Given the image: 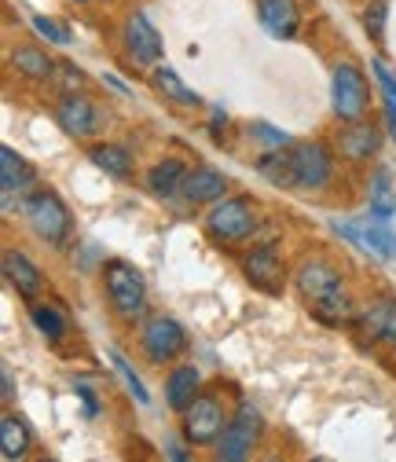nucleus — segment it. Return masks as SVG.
<instances>
[{"mask_svg":"<svg viewBox=\"0 0 396 462\" xmlns=\"http://www.w3.org/2000/svg\"><path fill=\"white\" fill-rule=\"evenodd\" d=\"M294 286H298V294L309 301V309L319 319L342 323V319L353 316V305L342 294V272H337L330 261H323V257L301 261V268L294 272Z\"/></svg>","mask_w":396,"mask_h":462,"instance_id":"obj_1","label":"nucleus"},{"mask_svg":"<svg viewBox=\"0 0 396 462\" xmlns=\"http://www.w3.org/2000/svg\"><path fill=\"white\" fill-rule=\"evenodd\" d=\"M253 227H257V206L246 195H224L206 213V236L220 246L246 243L253 236Z\"/></svg>","mask_w":396,"mask_h":462,"instance_id":"obj_2","label":"nucleus"},{"mask_svg":"<svg viewBox=\"0 0 396 462\" xmlns=\"http://www.w3.org/2000/svg\"><path fill=\"white\" fill-rule=\"evenodd\" d=\"M103 286H106V301L125 323L143 319L147 312V282L129 261H106L103 264Z\"/></svg>","mask_w":396,"mask_h":462,"instance_id":"obj_3","label":"nucleus"},{"mask_svg":"<svg viewBox=\"0 0 396 462\" xmlns=\"http://www.w3.org/2000/svg\"><path fill=\"white\" fill-rule=\"evenodd\" d=\"M23 213L33 227V236L51 243V246H67L70 243V231H74V220H70V209L63 206L60 195L51 191H33L26 202H23Z\"/></svg>","mask_w":396,"mask_h":462,"instance_id":"obj_4","label":"nucleus"},{"mask_svg":"<svg viewBox=\"0 0 396 462\" xmlns=\"http://www.w3.org/2000/svg\"><path fill=\"white\" fill-rule=\"evenodd\" d=\"M334 236L349 239L356 250H364V254H371L378 261H392L396 257V231L378 213H367L360 220H334Z\"/></svg>","mask_w":396,"mask_h":462,"instance_id":"obj_5","label":"nucleus"},{"mask_svg":"<svg viewBox=\"0 0 396 462\" xmlns=\"http://www.w3.org/2000/svg\"><path fill=\"white\" fill-rule=\"evenodd\" d=\"M261 430H264L261 411L253 408L250 400H243L235 408V415H232V422L224 426V433L216 437V458L220 462H243V458H250L253 455V440L261 437Z\"/></svg>","mask_w":396,"mask_h":462,"instance_id":"obj_6","label":"nucleus"},{"mask_svg":"<svg viewBox=\"0 0 396 462\" xmlns=\"http://www.w3.org/2000/svg\"><path fill=\"white\" fill-rule=\"evenodd\" d=\"M140 345L151 364H173L188 349V330L173 316H151L140 330Z\"/></svg>","mask_w":396,"mask_h":462,"instance_id":"obj_7","label":"nucleus"},{"mask_svg":"<svg viewBox=\"0 0 396 462\" xmlns=\"http://www.w3.org/2000/svg\"><path fill=\"white\" fill-rule=\"evenodd\" d=\"M334 177V154L327 143H298L290 151V180L294 188H305V191H316V188H327Z\"/></svg>","mask_w":396,"mask_h":462,"instance_id":"obj_8","label":"nucleus"},{"mask_svg":"<svg viewBox=\"0 0 396 462\" xmlns=\"http://www.w3.org/2000/svg\"><path fill=\"white\" fill-rule=\"evenodd\" d=\"M330 96H334V114L342 122H360L367 114V81L353 63H337L334 67V81H330Z\"/></svg>","mask_w":396,"mask_h":462,"instance_id":"obj_9","label":"nucleus"},{"mask_svg":"<svg viewBox=\"0 0 396 462\" xmlns=\"http://www.w3.org/2000/svg\"><path fill=\"white\" fill-rule=\"evenodd\" d=\"M232 419L224 415V403L209 393H198L195 403L184 411V440L188 444H216V437L224 433V426H228Z\"/></svg>","mask_w":396,"mask_h":462,"instance_id":"obj_10","label":"nucleus"},{"mask_svg":"<svg viewBox=\"0 0 396 462\" xmlns=\"http://www.w3.org/2000/svg\"><path fill=\"white\" fill-rule=\"evenodd\" d=\"M122 37H125V51H129L133 63H140V67H158L161 63V37H158V30L151 26V19L143 12H133L125 19Z\"/></svg>","mask_w":396,"mask_h":462,"instance_id":"obj_11","label":"nucleus"},{"mask_svg":"<svg viewBox=\"0 0 396 462\" xmlns=\"http://www.w3.org/2000/svg\"><path fill=\"white\" fill-rule=\"evenodd\" d=\"M243 272H246V279L257 286V291H264V294H279L282 291V257H279V250H275V243H264V246H257V250H250L246 257H243Z\"/></svg>","mask_w":396,"mask_h":462,"instance_id":"obj_12","label":"nucleus"},{"mask_svg":"<svg viewBox=\"0 0 396 462\" xmlns=\"http://www.w3.org/2000/svg\"><path fill=\"white\" fill-rule=\"evenodd\" d=\"M55 122H60L63 133L74 136V140H88V136L99 133V114H96V106H92L85 96H78V92H67V96L60 99V106H55Z\"/></svg>","mask_w":396,"mask_h":462,"instance_id":"obj_13","label":"nucleus"},{"mask_svg":"<svg viewBox=\"0 0 396 462\" xmlns=\"http://www.w3.org/2000/svg\"><path fill=\"white\" fill-rule=\"evenodd\" d=\"M180 195L191 206H213V202H220L224 195H228V177L216 172L213 165H195V169H188Z\"/></svg>","mask_w":396,"mask_h":462,"instance_id":"obj_14","label":"nucleus"},{"mask_svg":"<svg viewBox=\"0 0 396 462\" xmlns=\"http://www.w3.org/2000/svg\"><path fill=\"white\" fill-rule=\"evenodd\" d=\"M378 147H382V136H378V129H374L371 122H364V118L337 129V154L349 158V162H367V158L378 154Z\"/></svg>","mask_w":396,"mask_h":462,"instance_id":"obj_15","label":"nucleus"},{"mask_svg":"<svg viewBox=\"0 0 396 462\" xmlns=\"http://www.w3.org/2000/svg\"><path fill=\"white\" fill-rule=\"evenodd\" d=\"M257 19L272 37H282V41H290L301 30L298 0H257Z\"/></svg>","mask_w":396,"mask_h":462,"instance_id":"obj_16","label":"nucleus"},{"mask_svg":"<svg viewBox=\"0 0 396 462\" xmlns=\"http://www.w3.org/2000/svg\"><path fill=\"white\" fill-rule=\"evenodd\" d=\"M5 279L19 291V298L33 301L44 291V275L41 268L23 254V250H5Z\"/></svg>","mask_w":396,"mask_h":462,"instance_id":"obj_17","label":"nucleus"},{"mask_svg":"<svg viewBox=\"0 0 396 462\" xmlns=\"http://www.w3.org/2000/svg\"><path fill=\"white\" fill-rule=\"evenodd\" d=\"M202 393V374H198V367H173L169 371V378H165V403L173 411H188L191 403H195V396Z\"/></svg>","mask_w":396,"mask_h":462,"instance_id":"obj_18","label":"nucleus"},{"mask_svg":"<svg viewBox=\"0 0 396 462\" xmlns=\"http://www.w3.org/2000/svg\"><path fill=\"white\" fill-rule=\"evenodd\" d=\"M184 177H188V165L180 158H161L151 165L147 172V188L158 195V199H169V195H177L184 188Z\"/></svg>","mask_w":396,"mask_h":462,"instance_id":"obj_19","label":"nucleus"},{"mask_svg":"<svg viewBox=\"0 0 396 462\" xmlns=\"http://www.w3.org/2000/svg\"><path fill=\"white\" fill-rule=\"evenodd\" d=\"M30 319H33V327L41 330V337L51 341V345H60V341L67 337V330H70L63 309L51 305V301H37V298H33V301H30Z\"/></svg>","mask_w":396,"mask_h":462,"instance_id":"obj_20","label":"nucleus"},{"mask_svg":"<svg viewBox=\"0 0 396 462\" xmlns=\"http://www.w3.org/2000/svg\"><path fill=\"white\" fill-rule=\"evenodd\" d=\"M151 85H154L165 99H173V103H180V106H198V103H202V96H198L195 88H188V85L180 81V74L169 67V63H158V67L151 70Z\"/></svg>","mask_w":396,"mask_h":462,"instance_id":"obj_21","label":"nucleus"},{"mask_svg":"<svg viewBox=\"0 0 396 462\" xmlns=\"http://www.w3.org/2000/svg\"><path fill=\"white\" fill-rule=\"evenodd\" d=\"M0 455H5L8 462H19V458L30 455V430L12 411L0 415Z\"/></svg>","mask_w":396,"mask_h":462,"instance_id":"obj_22","label":"nucleus"},{"mask_svg":"<svg viewBox=\"0 0 396 462\" xmlns=\"http://www.w3.org/2000/svg\"><path fill=\"white\" fill-rule=\"evenodd\" d=\"M12 67H15L23 78H30V81H51V74L60 70V63H51L48 51H41V48H33V44H23V48L12 51Z\"/></svg>","mask_w":396,"mask_h":462,"instance_id":"obj_23","label":"nucleus"},{"mask_svg":"<svg viewBox=\"0 0 396 462\" xmlns=\"http://www.w3.org/2000/svg\"><path fill=\"white\" fill-rule=\"evenodd\" d=\"M88 158H92L96 169L106 172V177H118V180H129L133 177V154L125 147H118V143H96L88 151Z\"/></svg>","mask_w":396,"mask_h":462,"instance_id":"obj_24","label":"nucleus"},{"mask_svg":"<svg viewBox=\"0 0 396 462\" xmlns=\"http://www.w3.org/2000/svg\"><path fill=\"white\" fill-rule=\"evenodd\" d=\"M30 184H33V169L26 165V158L15 154L12 147H5L0 151V188L15 195V191H26Z\"/></svg>","mask_w":396,"mask_h":462,"instance_id":"obj_25","label":"nucleus"},{"mask_svg":"<svg viewBox=\"0 0 396 462\" xmlns=\"http://www.w3.org/2000/svg\"><path fill=\"white\" fill-rule=\"evenodd\" d=\"M367 199H371V213H378V217H396V184H392V172L385 169V165H378L374 172H371V191H367Z\"/></svg>","mask_w":396,"mask_h":462,"instance_id":"obj_26","label":"nucleus"},{"mask_svg":"<svg viewBox=\"0 0 396 462\" xmlns=\"http://www.w3.org/2000/svg\"><path fill=\"white\" fill-rule=\"evenodd\" d=\"M392 323H396V301H374L360 319H356V327L364 330V337H371V341H385L389 337V330H392Z\"/></svg>","mask_w":396,"mask_h":462,"instance_id":"obj_27","label":"nucleus"},{"mask_svg":"<svg viewBox=\"0 0 396 462\" xmlns=\"http://www.w3.org/2000/svg\"><path fill=\"white\" fill-rule=\"evenodd\" d=\"M257 169L264 172V177L272 180V184H287V188H294V180H290V154H282V147L275 151V154H264L261 162H257Z\"/></svg>","mask_w":396,"mask_h":462,"instance_id":"obj_28","label":"nucleus"},{"mask_svg":"<svg viewBox=\"0 0 396 462\" xmlns=\"http://www.w3.org/2000/svg\"><path fill=\"white\" fill-rule=\"evenodd\" d=\"M110 360H115V367H118V374L125 378V385H129V393H133V396H136L140 403H147L151 396H147V389H143V382H140V374H136V371L129 367V360H125V356H122L118 349H110Z\"/></svg>","mask_w":396,"mask_h":462,"instance_id":"obj_29","label":"nucleus"},{"mask_svg":"<svg viewBox=\"0 0 396 462\" xmlns=\"http://www.w3.org/2000/svg\"><path fill=\"white\" fill-rule=\"evenodd\" d=\"M385 19H389V5H385V0H374V5L367 8V15H364V26H367V33L378 44L385 41Z\"/></svg>","mask_w":396,"mask_h":462,"instance_id":"obj_30","label":"nucleus"},{"mask_svg":"<svg viewBox=\"0 0 396 462\" xmlns=\"http://www.w3.org/2000/svg\"><path fill=\"white\" fill-rule=\"evenodd\" d=\"M33 30L44 33L51 44H70V30L60 26V23H51V19H44V15H33Z\"/></svg>","mask_w":396,"mask_h":462,"instance_id":"obj_31","label":"nucleus"},{"mask_svg":"<svg viewBox=\"0 0 396 462\" xmlns=\"http://www.w3.org/2000/svg\"><path fill=\"white\" fill-rule=\"evenodd\" d=\"M250 136H257L261 143H272V147H287V143H290L287 133H279V129H272V125H264V122H253V125H250Z\"/></svg>","mask_w":396,"mask_h":462,"instance_id":"obj_32","label":"nucleus"},{"mask_svg":"<svg viewBox=\"0 0 396 462\" xmlns=\"http://www.w3.org/2000/svg\"><path fill=\"white\" fill-rule=\"evenodd\" d=\"M371 70H374V78H378V85H382L385 99H392V103H396V78H392V70H389L382 60H374V63H371Z\"/></svg>","mask_w":396,"mask_h":462,"instance_id":"obj_33","label":"nucleus"},{"mask_svg":"<svg viewBox=\"0 0 396 462\" xmlns=\"http://www.w3.org/2000/svg\"><path fill=\"white\" fill-rule=\"evenodd\" d=\"M78 396H81V403H85V419H96V415H99V400H96V393H92L88 385H78Z\"/></svg>","mask_w":396,"mask_h":462,"instance_id":"obj_34","label":"nucleus"},{"mask_svg":"<svg viewBox=\"0 0 396 462\" xmlns=\"http://www.w3.org/2000/svg\"><path fill=\"white\" fill-rule=\"evenodd\" d=\"M0 382H5V389H0V396H5V400H12V396H15V378H12V367H5V371H0Z\"/></svg>","mask_w":396,"mask_h":462,"instance_id":"obj_35","label":"nucleus"},{"mask_svg":"<svg viewBox=\"0 0 396 462\" xmlns=\"http://www.w3.org/2000/svg\"><path fill=\"white\" fill-rule=\"evenodd\" d=\"M385 122H389V133H392V140H396V103H392V99L385 103Z\"/></svg>","mask_w":396,"mask_h":462,"instance_id":"obj_36","label":"nucleus"},{"mask_svg":"<svg viewBox=\"0 0 396 462\" xmlns=\"http://www.w3.org/2000/svg\"><path fill=\"white\" fill-rule=\"evenodd\" d=\"M169 455H173V458H180V462L188 458V451H184V448H180L177 440H169Z\"/></svg>","mask_w":396,"mask_h":462,"instance_id":"obj_37","label":"nucleus"},{"mask_svg":"<svg viewBox=\"0 0 396 462\" xmlns=\"http://www.w3.org/2000/svg\"><path fill=\"white\" fill-rule=\"evenodd\" d=\"M103 81H106V85H110V88H118V92H122V96H125V92H129V88H125V85H122V81H118V78H110V74H106V78H103Z\"/></svg>","mask_w":396,"mask_h":462,"instance_id":"obj_38","label":"nucleus"},{"mask_svg":"<svg viewBox=\"0 0 396 462\" xmlns=\"http://www.w3.org/2000/svg\"><path fill=\"white\" fill-rule=\"evenodd\" d=\"M389 345H392V349H396V323H392V330H389V337H385Z\"/></svg>","mask_w":396,"mask_h":462,"instance_id":"obj_39","label":"nucleus"},{"mask_svg":"<svg viewBox=\"0 0 396 462\" xmlns=\"http://www.w3.org/2000/svg\"><path fill=\"white\" fill-rule=\"evenodd\" d=\"M78 5H88V0H78Z\"/></svg>","mask_w":396,"mask_h":462,"instance_id":"obj_40","label":"nucleus"}]
</instances>
